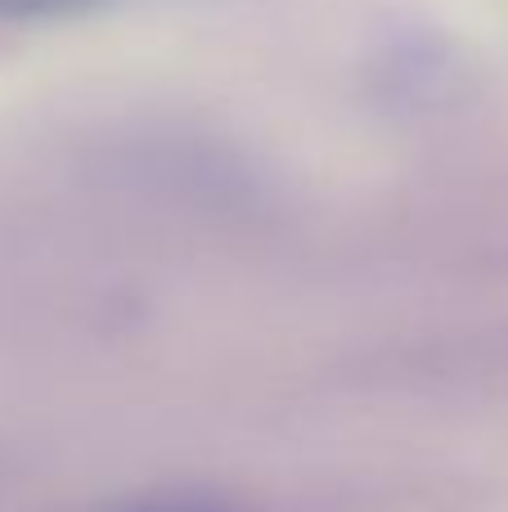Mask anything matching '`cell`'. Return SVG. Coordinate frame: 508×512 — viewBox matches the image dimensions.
<instances>
[{
	"label": "cell",
	"instance_id": "1",
	"mask_svg": "<svg viewBox=\"0 0 508 512\" xmlns=\"http://www.w3.org/2000/svg\"><path fill=\"white\" fill-rule=\"evenodd\" d=\"M90 512H243L230 495L221 490H149V495H131V499H113L104 508H90Z\"/></svg>",
	"mask_w": 508,
	"mask_h": 512
},
{
	"label": "cell",
	"instance_id": "2",
	"mask_svg": "<svg viewBox=\"0 0 508 512\" xmlns=\"http://www.w3.org/2000/svg\"><path fill=\"white\" fill-rule=\"evenodd\" d=\"M90 0H0V14H63V9H81Z\"/></svg>",
	"mask_w": 508,
	"mask_h": 512
}]
</instances>
